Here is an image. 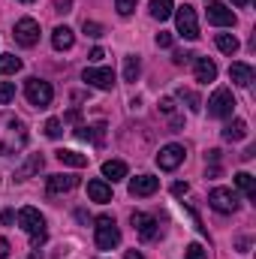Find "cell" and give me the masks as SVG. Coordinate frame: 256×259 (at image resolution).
<instances>
[{
    "instance_id": "484cf974",
    "label": "cell",
    "mask_w": 256,
    "mask_h": 259,
    "mask_svg": "<svg viewBox=\"0 0 256 259\" xmlns=\"http://www.w3.org/2000/svg\"><path fill=\"white\" fill-rule=\"evenodd\" d=\"M139 72H142V64H139V58H136V55L124 58V81H136V78H139Z\"/></svg>"
},
{
    "instance_id": "74e56055",
    "label": "cell",
    "mask_w": 256,
    "mask_h": 259,
    "mask_svg": "<svg viewBox=\"0 0 256 259\" xmlns=\"http://www.w3.org/2000/svg\"><path fill=\"white\" fill-rule=\"evenodd\" d=\"M6 256H9V241L0 235V259H6Z\"/></svg>"
},
{
    "instance_id": "4316f807",
    "label": "cell",
    "mask_w": 256,
    "mask_h": 259,
    "mask_svg": "<svg viewBox=\"0 0 256 259\" xmlns=\"http://www.w3.org/2000/svg\"><path fill=\"white\" fill-rule=\"evenodd\" d=\"M42 163H46V160H42L39 154H33V157L27 160V166H24V169H18V181H24V178H30L33 172H39V169H42Z\"/></svg>"
},
{
    "instance_id": "3957f363",
    "label": "cell",
    "mask_w": 256,
    "mask_h": 259,
    "mask_svg": "<svg viewBox=\"0 0 256 259\" xmlns=\"http://www.w3.org/2000/svg\"><path fill=\"white\" fill-rule=\"evenodd\" d=\"M18 226L33 235V247H39L46 241V217L36 208H21L18 211Z\"/></svg>"
},
{
    "instance_id": "4fadbf2b",
    "label": "cell",
    "mask_w": 256,
    "mask_h": 259,
    "mask_svg": "<svg viewBox=\"0 0 256 259\" xmlns=\"http://www.w3.org/2000/svg\"><path fill=\"white\" fill-rule=\"evenodd\" d=\"M157 187H160V178H154V175H139V178L130 181V196H154Z\"/></svg>"
},
{
    "instance_id": "44dd1931",
    "label": "cell",
    "mask_w": 256,
    "mask_h": 259,
    "mask_svg": "<svg viewBox=\"0 0 256 259\" xmlns=\"http://www.w3.org/2000/svg\"><path fill=\"white\" fill-rule=\"evenodd\" d=\"M58 160H61L64 166H72V169H84V166H88V157L78 154V151H69V148H61V151H58Z\"/></svg>"
},
{
    "instance_id": "d590c367",
    "label": "cell",
    "mask_w": 256,
    "mask_h": 259,
    "mask_svg": "<svg viewBox=\"0 0 256 259\" xmlns=\"http://www.w3.org/2000/svg\"><path fill=\"white\" fill-rule=\"evenodd\" d=\"M160 109H163L166 115H172V112H175V103H172V100L166 97V100H160Z\"/></svg>"
},
{
    "instance_id": "ba28073f",
    "label": "cell",
    "mask_w": 256,
    "mask_h": 259,
    "mask_svg": "<svg viewBox=\"0 0 256 259\" xmlns=\"http://www.w3.org/2000/svg\"><path fill=\"white\" fill-rule=\"evenodd\" d=\"M15 42L24 49L36 46L39 42V21L36 18H18L15 21Z\"/></svg>"
},
{
    "instance_id": "8d00e7d4",
    "label": "cell",
    "mask_w": 256,
    "mask_h": 259,
    "mask_svg": "<svg viewBox=\"0 0 256 259\" xmlns=\"http://www.w3.org/2000/svg\"><path fill=\"white\" fill-rule=\"evenodd\" d=\"M69 6H72V0H55V9L58 12H69Z\"/></svg>"
},
{
    "instance_id": "b9f144b4",
    "label": "cell",
    "mask_w": 256,
    "mask_h": 259,
    "mask_svg": "<svg viewBox=\"0 0 256 259\" xmlns=\"http://www.w3.org/2000/svg\"><path fill=\"white\" fill-rule=\"evenodd\" d=\"M232 3H235V6H247L250 0H232Z\"/></svg>"
},
{
    "instance_id": "5b68a950",
    "label": "cell",
    "mask_w": 256,
    "mask_h": 259,
    "mask_svg": "<svg viewBox=\"0 0 256 259\" xmlns=\"http://www.w3.org/2000/svg\"><path fill=\"white\" fill-rule=\"evenodd\" d=\"M232 112H235V97H232V91L229 88H217L214 94H211V100H208V115L211 118H232Z\"/></svg>"
},
{
    "instance_id": "ffe728a7",
    "label": "cell",
    "mask_w": 256,
    "mask_h": 259,
    "mask_svg": "<svg viewBox=\"0 0 256 259\" xmlns=\"http://www.w3.org/2000/svg\"><path fill=\"white\" fill-rule=\"evenodd\" d=\"M244 136H247V121H241V118H235V121H229L223 127V139L226 142H241Z\"/></svg>"
},
{
    "instance_id": "5bb4252c",
    "label": "cell",
    "mask_w": 256,
    "mask_h": 259,
    "mask_svg": "<svg viewBox=\"0 0 256 259\" xmlns=\"http://www.w3.org/2000/svg\"><path fill=\"white\" fill-rule=\"evenodd\" d=\"M78 187V178L75 175H49V193L58 196V193H69V190H75Z\"/></svg>"
},
{
    "instance_id": "8992f818",
    "label": "cell",
    "mask_w": 256,
    "mask_h": 259,
    "mask_svg": "<svg viewBox=\"0 0 256 259\" xmlns=\"http://www.w3.org/2000/svg\"><path fill=\"white\" fill-rule=\"evenodd\" d=\"M175 24H178V33L184 36V39H199V18H196V9L193 6H175Z\"/></svg>"
},
{
    "instance_id": "277c9868",
    "label": "cell",
    "mask_w": 256,
    "mask_h": 259,
    "mask_svg": "<svg viewBox=\"0 0 256 259\" xmlns=\"http://www.w3.org/2000/svg\"><path fill=\"white\" fill-rule=\"evenodd\" d=\"M24 97H27L30 106L46 109V106H52V100H55V88H52L49 81H42V78H27V81H24Z\"/></svg>"
},
{
    "instance_id": "30bf717a",
    "label": "cell",
    "mask_w": 256,
    "mask_h": 259,
    "mask_svg": "<svg viewBox=\"0 0 256 259\" xmlns=\"http://www.w3.org/2000/svg\"><path fill=\"white\" fill-rule=\"evenodd\" d=\"M208 205H211L217 214H232V211L238 208V196L232 193V190H226V187H214V190L208 193Z\"/></svg>"
},
{
    "instance_id": "ac0fdd59",
    "label": "cell",
    "mask_w": 256,
    "mask_h": 259,
    "mask_svg": "<svg viewBox=\"0 0 256 259\" xmlns=\"http://www.w3.org/2000/svg\"><path fill=\"white\" fill-rule=\"evenodd\" d=\"M253 75L256 72H253V66L250 64H232L229 66V78H232L238 88H247V84L253 81Z\"/></svg>"
},
{
    "instance_id": "83f0119b",
    "label": "cell",
    "mask_w": 256,
    "mask_h": 259,
    "mask_svg": "<svg viewBox=\"0 0 256 259\" xmlns=\"http://www.w3.org/2000/svg\"><path fill=\"white\" fill-rule=\"evenodd\" d=\"M15 100V84L12 81H0V103L6 106V103H12Z\"/></svg>"
},
{
    "instance_id": "9c48e42d",
    "label": "cell",
    "mask_w": 256,
    "mask_h": 259,
    "mask_svg": "<svg viewBox=\"0 0 256 259\" xmlns=\"http://www.w3.org/2000/svg\"><path fill=\"white\" fill-rule=\"evenodd\" d=\"M81 78H84L91 88H97V91H112V88H115V72H112L109 66H88V69L81 72Z\"/></svg>"
},
{
    "instance_id": "7bdbcfd3",
    "label": "cell",
    "mask_w": 256,
    "mask_h": 259,
    "mask_svg": "<svg viewBox=\"0 0 256 259\" xmlns=\"http://www.w3.org/2000/svg\"><path fill=\"white\" fill-rule=\"evenodd\" d=\"M21 3H33V0H21Z\"/></svg>"
},
{
    "instance_id": "1f68e13d",
    "label": "cell",
    "mask_w": 256,
    "mask_h": 259,
    "mask_svg": "<svg viewBox=\"0 0 256 259\" xmlns=\"http://www.w3.org/2000/svg\"><path fill=\"white\" fill-rule=\"evenodd\" d=\"M136 3H139V0H115V6H118L121 15H130V12L136 9Z\"/></svg>"
},
{
    "instance_id": "d6a6232c",
    "label": "cell",
    "mask_w": 256,
    "mask_h": 259,
    "mask_svg": "<svg viewBox=\"0 0 256 259\" xmlns=\"http://www.w3.org/2000/svg\"><path fill=\"white\" fill-rule=\"evenodd\" d=\"M172 42H175V36H172V33H166V30H160V33H157V46H160V49H172Z\"/></svg>"
},
{
    "instance_id": "2e32d148",
    "label": "cell",
    "mask_w": 256,
    "mask_h": 259,
    "mask_svg": "<svg viewBox=\"0 0 256 259\" xmlns=\"http://www.w3.org/2000/svg\"><path fill=\"white\" fill-rule=\"evenodd\" d=\"M103 178H106L109 184L124 181V178H127V163H124V160H106V163H103Z\"/></svg>"
},
{
    "instance_id": "f1b7e54d",
    "label": "cell",
    "mask_w": 256,
    "mask_h": 259,
    "mask_svg": "<svg viewBox=\"0 0 256 259\" xmlns=\"http://www.w3.org/2000/svg\"><path fill=\"white\" fill-rule=\"evenodd\" d=\"M184 259H208V250L193 241V244H187V250H184Z\"/></svg>"
},
{
    "instance_id": "836d02e7",
    "label": "cell",
    "mask_w": 256,
    "mask_h": 259,
    "mask_svg": "<svg viewBox=\"0 0 256 259\" xmlns=\"http://www.w3.org/2000/svg\"><path fill=\"white\" fill-rule=\"evenodd\" d=\"M84 33H88V36H103V24H97V21H84Z\"/></svg>"
},
{
    "instance_id": "e0dca14e",
    "label": "cell",
    "mask_w": 256,
    "mask_h": 259,
    "mask_svg": "<svg viewBox=\"0 0 256 259\" xmlns=\"http://www.w3.org/2000/svg\"><path fill=\"white\" fill-rule=\"evenodd\" d=\"M72 42H75V33H72L66 24H61V27H55V30H52V46H55L58 52H69V49H72Z\"/></svg>"
},
{
    "instance_id": "7402d4cb",
    "label": "cell",
    "mask_w": 256,
    "mask_h": 259,
    "mask_svg": "<svg viewBox=\"0 0 256 259\" xmlns=\"http://www.w3.org/2000/svg\"><path fill=\"white\" fill-rule=\"evenodd\" d=\"M148 6H151V15H154L157 21H166V18H172V12H175V3H172V0H151Z\"/></svg>"
},
{
    "instance_id": "52a82bcc",
    "label": "cell",
    "mask_w": 256,
    "mask_h": 259,
    "mask_svg": "<svg viewBox=\"0 0 256 259\" xmlns=\"http://www.w3.org/2000/svg\"><path fill=\"white\" fill-rule=\"evenodd\" d=\"M184 145H178V142H169V145H163L160 148V154H157V166L163 169V172H175L181 163H184Z\"/></svg>"
},
{
    "instance_id": "8fae6325",
    "label": "cell",
    "mask_w": 256,
    "mask_h": 259,
    "mask_svg": "<svg viewBox=\"0 0 256 259\" xmlns=\"http://www.w3.org/2000/svg\"><path fill=\"white\" fill-rule=\"evenodd\" d=\"M208 24H214V27H232L235 24V12L226 3H220V0H211L208 3Z\"/></svg>"
},
{
    "instance_id": "60d3db41",
    "label": "cell",
    "mask_w": 256,
    "mask_h": 259,
    "mask_svg": "<svg viewBox=\"0 0 256 259\" xmlns=\"http://www.w3.org/2000/svg\"><path fill=\"white\" fill-rule=\"evenodd\" d=\"M127 259H142V253L139 250H127Z\"/></svg>"
},
{
    "instance_id": "d6986e66",
    "label": "cell",
    "mask_w": 256,
    "mask_h": 259,
    "mask_svg": "<svg viewBox=\"0 0 256 259\" xmlns=\"http://www.w3.org/2000/svg\"><path fill=\"white\" fill-rule=\"evenodd\" d=\"M196 81H214L217 78V64L208 58H196Z\"/></svg>"
},
{
    "instance_id": "f35d334b",
    "label": "cell",
    "mask_w": 256,
    "mask_h": 259,
    "mask_svg": "<svg viewBox=\"0 0 256 259\" xmlns=\"http://www.w3.org/2000/svg\"><path fill=\"white\" fill-rule=\"evenodd\" d=\"M103 58H106L103 49H94V52H91V61H103Z\"/></svg>"
},
{
    "instance_id": "4dcf8cb0",
    "label": "cell",
    "mask_w": 256,
    "mask_h": 259,
    "mask_svg": "<svg viewBox=\"0 0 256 259\" xmlns=\"http://www.w3.org/2000/svg\"><path fill=\"white\" fill-rule=\"evenodd\" d=\"M46 136H49V139H58V136H61V121H58V118H49V121H46Z\"/></svg>"
},
{
    "instance_id": "d4e9b609",
    "label": "cell",
    "mask_w": 256,
    "mask_h": 259,
    "mask_svg": "<svg viewBox=\"0 0 256 259\" xmlns=\"http://www.w3.org/2000/svg\"><path fill=\"white\" fill-rule=\"evenodd\" d=\"M21 69V61L15 55H0V75H15Z\"/></svg>"
},
{
    "instance_id": "7a4b0ae2",
    "label": "cell",
    "mask_w": 256,
    "mask_h": 259,
    "mask_svg": "<svg viewBox=\"0 0 256 259\" xmlns=\"http://www.w3.org/2000/svg\"><path fill=\"white\" fill-rule=\"evenodd\" d=\"M94 241H97V247L100 250H115L118 244H121V229H118V223L112 220V217H97V226H94Z\"/></svg>"
},
{
    "instance_id": "f546056e",
    "label": "cell",
    "mask_w": 256,
    "mask_h": 259,
    "mask_svg": "<svg viewBox=\"0 0 256 259\" xmlns=\"http://www.w3.org/2000/svg\"><path fill=\"white\" fill-rule=\"evenodd\" d=\"M178 97H181L184 103H190V112H199V109H202V103H199V97H196L193 91H184V88H181V91H178Z\"/></svg>"
},
{
    "instance_id": "6da1fadb",
    "label": "cell",
    "mask_w": 256,
    "mask_h": 259,
    "mask_svg": "<svg viewBox=\"0 0 256 259\" xmlns=\"http://www.w3.org/2000/svg\"><path fill=\"white\" fill-rule=\"evenodd\" d=\"M27 145V127L15 115H0V154L9 157Z\"/></svg>"
},
{
    "instance_id": "cb8c5ba5",
    "label": "cell",
    "mask_w": 256,
    "mask_h": 259,
    "mask_svg": "<svg viewBox=\"0 0 256 259\" xmlns=\"http://www.w3.org/2000/svg\"><path fill=\"white\" fill-rule=\"evenodd\" d=\"M235 184H238V190H244L250 199H256V178L250 172H238L235 175Z\"/></svg>"
},
{
    "instance_id": "7c38bea8",
    "label": "cell",
    "mask_w": 256,
    "mask_h": 259,
    "mask_svg": "<svg viewBox=\"0 0 256 259\" xmlns=\"http://www.w3.org/2000/svg\"><path fill=\"white\" fill-rule=\"evenodd\" d=\"M130 220H133V229H136V235H139L142 241H154V238H157L160 226H157V220H154L151 214H142V211H136Z\"/></svg>"
},
{
    "instance_id": "603a6c76",
    "label": "cell",
    "mask_w": 256,
    "mask_h": 259,
    "mask_svg": "<svg viewBox=\"0 0 256 259\" xmlns=\"http://www.w3.org/2000/svg\"><path fill=\"white\" fill-rule=\"evenodd\" d=\"M214 42H217V49H220L223 55H229V58L238 52V39H235L232 33H217V39H214Z\"/></svg>"
},
{
    "instance_id": "e575fe53",
    "label": "cell",
    "mask_w": 256,
    "mask_h": 259,
    "mask_svg": "<svg viewBox=\"0 0 256 259\" xmlns=\"http://www.w3.org/2000/svg\"><path fill=\"white\" fill-rule=\"evenodd\" d=\"M172 193L175 196H187L190 193V184H187V181H175V184H172Z\"/></svg>"
},
{
    "instance_id": "ab89813d",
    "label": "cell",
    "mask_w": 256,
    "mask_h": 259,
    "mask_svg": "<svg viewBox=\"0 0 256 259\" xmlns=\"http://www.w3.org/2000/svg\"><path fill=\"white\" fill-rule=\"evenodd\" d=\"M0 220H3V223H12V220H15V214H12V211H3V214H0Z\"/></svg>"
},
{
    "instance_id": "9a60e30c",
    "label": "cell",
    "mask_w": 256,
    "mask_h": 259,
    "mask_svg": "<svg viewBox=\"0 0 256 259\" xmlns=\"http://www.w3.org/2000/svg\"><path fill=\"white\" fill-rule=\"evenodd\" d=\"M88 196H91V202H112V184L109 181H103V178H94V181H88Z\"/></svg>"
}]
</instances>
